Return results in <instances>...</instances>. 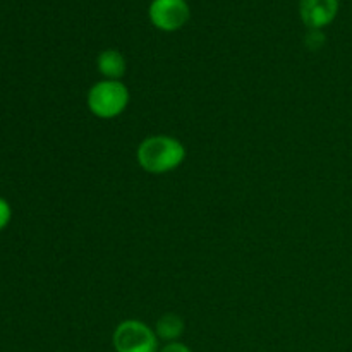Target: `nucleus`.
Wrapping results in <instances>:
<instances>
[{"label":"nucleus","mask_w":352,"mask_h":352,"mask_svg":"<svg viewBox=\"0 0 352 352\" xmlns=\"http://www.w3.org/2000/svg\"><path fill=\"white\" fill-rule=\"evenodd\" d=\"M155 333L160 340L165 342H177L181 339V336L184 333V322H182L181 316L174 315V313H167V315H162L157 320V325H155Z\"/></svg>","instance_id":"nucleus-7"},{"label":"nucleus","mask_w":352,"mask_h":352,"mask_svg":"<svg viewBox=\"0 0 352 352\" xmlns=\"http://www.w3.org/2000/svg\"><path fill=\"white\" fill-rule=\"evenodd\" d=\"M86 103L98 119H116L129 105V89L122 81L102 79L89 88Z\"/></svg>","instance_id":"nucleus-2"},{"label":"nucleus","mask_w":352,"mask_h":352,"mask_svg":"<svg viewBox=\"0 0 352 352\" xmlns=\"http://www.w3.org/2000/svg\"><path fill=\"white\" fill-rule=\"evenodd\" d=\"M136 160L148 174H168L184 164L186 148L177 138L153 134L144 138L140 143L136 150Z\"/></svg>","instance_id":"nucleus-1"},{"label":"nucleus","mask_w":352,"mask_h":352,"mask_svg":"<svg viewBox=\"0 0 352 352\" xmlns=\"http://www.w3.org/2000/svg\"><path fill=\"white\" fill-rule=\"evenodd\" d=\"M116 352H158L160 339L141 320H124L116 327L112 336Z\"/></svg>","instance_id":"nucleus-3"},{"label":"nucleus","mask_w":352,"mask_h":352,"mask_svg":"<svg viewBox=\"0 0 352 352\" xmlns=\"http://www.w3.org/2000/svg\"><path fill=\"white\" fill-rule=\"evenodd\" d=\"M305 41L309 50H320L325 45V34L322 30H308Z\"/></svg>","instance_id":"nucleus-8"},{"label":"nucleus","mask_w":352,"mask_h":352,"mask_svg":"<svg viewBox=\"0 0 352 352\" xmlns=\"http://www.w3.org/2000/svg\"><path fill=\"white\" fill-rule=\"evenodd\" d=\"M158 352H192L191 349H189L188 346H186V344H182V342H168V344H165L164 347H162L160 351Z\"/></svg>","instance_id":"nucleus-10"},{"label":"nucleus","mask_w":352,"mask_h":352,"mask_svg":"<svg viewBox=\"0 0 352 352\" xmlns=\"http://www.w3.org/2000/svg\"><path fill=\"white\" fill-rule=\"evenodd\" d=\"M339 14V0H299V16L308 30H323Z\"/></svg>","instance_id":"nucleus-5"},{"label":"nucleus","mask_w":352,"mask_h":352,"mask_svg":"<svg viewBox=\"0 0 352 352\" xmlns=\"http://www.w3.org/2000/svg\"><path fill=\"white\" fill-rule=\"evenodd\" d=\"M96 69L103 76V79L120 81L127 71L126 57L119 50L107 48V50L100 52L98 57H96Z\"/></svg>","instance_id":"nucleus-6"},{"label":"nucleus","mask_w":352,"mask_h":352,"mask_svg":"<svg viewBox=\"0 0 352 352\" xmlns=\"http://www.w3.org/2000/svg\"><path fill=\"white\" fill-rule=\"evenodd\" d=\"M148 17L157 30L174 33L186 26L191 17V9L186 0H151Z\"/></svg>","instance_id":"nucleus-4"},{"label":"nucleus","mask_w":352,"mask_h":352,"mask_svg":"<svg viewBox=\"0 0 352 352\" xmlns=\"http://www.w3.org/2000/svg\"><path fill=\"white\" fill-rule=\"evenodd\" d=\"M10 219H12V208H10L9 201L0 198V232L9 226Z\"/></svg>","instance_id":"nucleus-9"}]
</instances>
